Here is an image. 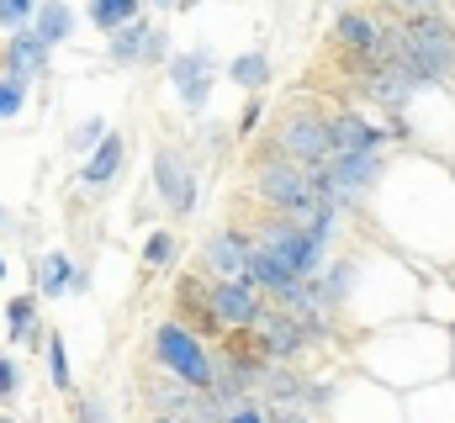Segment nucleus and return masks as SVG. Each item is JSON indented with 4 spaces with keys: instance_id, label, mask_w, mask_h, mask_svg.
Here are the masks:
<instances>
[{
    "instance_id": "nucleus-4",
    "label": "nucleus",
    "mask_w": 455,
    "mask_h": 423,
    "mask_svg": "<svg viewBox=\"0 0 455 423\" xmlns=\"http://www.w3.org/2000/svg\"><path fill=\"white\" fill-rule=\"evenodd\" d=\"M148 175H154V196H159V207L170 212L175 222H186V217L196 212V164H191L175 143H159V148H154Z\"/></svg>"
},
{
    "instance_id": "nucleus-3",
    "label": "nucleus",
    "mask_w": 455,
    "mask_h": 423,
    "mask_svg": "<svg viewBox=\"0 0 455 423\" xmlns=\"http://www.w3.org/2000/svg\"><path fill=\"white\" fill-rule=\"evenodd\" d=\"M265 138H270V143H275L286 159H297V164H323V159H334L329 111H323L318 101H307V96H297V101L281 106Z\"/></svg>"
},
{
    "instance_id": "nucleus-9",
    "label": "nucleus",
    "mask_w": 455,
    "mask_h": 423,
    "mask_svg": "<svg viewBox=\"0 0 455 423\" xmlns=\"http://www.w3.org/2000/svg\"><path fill=\"white\" fill-rule=\"evenodd\" d=\"M170 85H175V101L186 111H207L212 106V48L175 53L170 59Z\"/></svg>"
},
{
    "instance_id": "nucleus-11",
    "label": "nucleus",
    "mask_w": 455,
    "mask_h": 423,
    "mask_svg": "<svg viewBox=\"0 0 455 423\" xmlns=\"http://www.w3.org/2000/svg\"><path fill=\"white\" fill-rule=\"evenodd\" d=\"M85 286H91L85 265H75L64 249L32 254V291H37L43 302H59V297H69V291H85Z\"/></svg>"
},
{
    "instance_id": "nucleus-34",
    "label": "nucleus",
    "mask_w": 455,
    "mask_h": 423,
    "mask_svg": "<svg viewBox=\"0 0 455 423\" xmlns=\"http://www.w3.org/2000/svg\"><path fill=\"white\" fill-rule=\"evenodd\" d=\"M11 233V212H5V202H0V238Z\"/></svg>"
},
{
    "instance_id": "nucleus-1",
    "label": "nucleus",
    "mask_w": 455,
    "mask_h": 423,
    "mask_svg": "<svg viewBox=\"0 0 455 423\" xmlns=\"http://www.w3.org/2000/svg\"><path fill=\"white\" fill-rule=\"evenodd\" d=\"M249 191L265 212H286L297 222H313V212L323 207L318 202V186H313V170L286 159L270 138H259L254 159H249Z\"/></svg>"
},
{
    "instance_id": "nucleus-27",
    "label": "nucleus",
    "mask_w": 455,
    "mask_h": 423,
    "mask_svg": "<svg viewBox=\"0 0 455 423\" xmlns=\"http://www.w3.org/2000/svg\"><path fill=\"white\" fill-rule=\"evenodd\" d=\"M107 132H112V127H107V116H85V122L69 132V143H75V154H91V148H96Z\"/></svg>"
},
{
    "instance_id": "nucleus-15",
    "label": "nucleus",
    "mask_w": 455,
    "mask_h": 423,
    "mask_svg": "<svg viewBox=\"0 0 455 423\" xmlns=\"http://www.w3.org/2000/svg\"><path fill=\"white\" fill-rule=\"evenodd\" d=\"M48 333H53V328L43 323V297H37V291L5 302V339H11V344L37 349V344H48Z\"/></svg>"
},
{
    "instance_id": "nucleus-10",
    "label": "nucleus",
    "mask_w": 455,
    "mask_h": 423,
    "mask_svg": "<svg viewBox=\"0 0 455 423\" xmlns=\"http://www.w3.org/2000/svg\"><path fill=\"white\" fill-rule=\"evenodd\" d=\"M270 297L254 281H212V313L223 328H259Z\"/></svg>"
},
{
    "instance_id": "nucleus-12",
    "label": "nucleus",
    "mask_w": 455,
    "mask_h": 423,
    "mask_svg": "<svg viewBox=\"0 0 455 423\" xmlns=\"http://www.w3.org/2000/svg\"><path fill=\"white\" fill-rule=\"evenodd\" d=\"M329 138L334 154H387L392 127H376L365 111H329Z\"/></svg>"
},
{
    "instance_id": "nucleus-24",
    "label": "nucleus",
    "mask_w": 455,
    "mask_h": 423,
    "mask_svg": "<svg viewBox=\"0 0 455 423\" xmlns=\"http://www.w3.org/2000/svg\"><path fill=\"white\" fill-rule=\"evenodd\" d=\"M27 80H16V75H0V122H11V116H21L27 111Z\"/></svg>"
},
{
    "instance_id": "nucleus-16",
    "label": "nucleus",
    "mask_w": 455,
    "mask_h": 423,
    "mask_svg": "<svg viewBox=\"0 0 455 423\" xmlns=\"http://www.w3.org/2000/svg\"><path fill=\"white\" fill-rule=\"evenodd\" d=\"M122 164H127V138H122V132H107V138L85 154V164H80V186L107 191L116 175H122Z\"/></svg>"
},
{
    "instance_id": "nucleus-17",
    "label": "nucleus",
    "mask_w": 455,
    "mask_h": 423,
    "mask_svg": "<svg viewBox=\"0 0 455 423\" xmlns=\"http://www.w3.org/2000/svg\"><path fill=\"white\" fill-rule=\"evenodd\" d=\"M307 397H313V376L302 365H270L259 381V403H302L307 408Z\"/></svg>"
},
{
    "instance_id": "nucleus-14",
    "label": "nucleus",
    "mask_w": 455,
    "mask_h": 423,
    "mask_svg": "<svg viewBox=\"0 0 455 423\" xmlns=\"http://www.w3.org/2000/svg\"><path fill=\"white\" fill-rule=\"evenodd\" d=\"M376 37H381V16H371V11H360V5H344L339 16H334V32H329L334 53H349V59L371 53Z\"/></svg>"
},
{
    "instance_id": "nucleus-8",
    "label": "nucleus",
    "mask_w": 455,
    "mask_h": 423,
    "mask_svg": "<svg viewBox=\"0 0 455 423\" xmlns=\"http://www.w3.org/2000/svg\"><path fill=\"white\" fill-rule=\"evenodd\" d=\"M259 339H265V349H270V360L275 365H302L313 349H318V339L307 333V323L291 313H281L275 302L265 307V317H259V328H254Z\"/></svg>"
},
{
    "instance_id": "nucleus-6",
    "label": "nucleus",
    "mask_w": 455,
    "mask_h": 423,
    "mask_svg": "<svg viewBox=\"0 0 455 423\" xmlns=\"http://www.w3.org/2000/svg\"><path fill=\"white\" fill-rule=\"evenodd\" d=\"M107 59L122 64V69H154V64L170 59V32L154 27L148 16H138V21L116 27L112 37H107Z\"/></svg>"
},
{
    "instance_id": "nucleus-21",
    "label": "nucleus",
    "mask_w": 455,
    "mask_h": 423,
    "mask_svg": "<svg viewBox=\"0 0 455 423\" xmlns=\"http://www.w3.org/2000/svg\"><path fill=\"white\" fill-rule=\"evenodd\" d=\"M143 11H148L143 0H91V5H85V21H91L96 32H107V37H112L116 27H127V21H138Z\"/></svg>"
},
{
    "instance_id": "nucleus-38",
    "label": "nucleus",
    "mask_w": 455,
    "mask_h": 423,
    "mask_svg": "<svg viewBox=\"0 0 455 423\" xmlns=\"http://www.w3.org/2000/svg\"><path fill=\"white\" fill-rule=\"evenodd\" d=\"M339 5H355V0H339Z\"/></svg>"
},
{
    "instance_id": "nucleus-32",
    "label": "nucleus",
    "mask_w": 455,
    "mask_h": 423,
    "mask_svg": "<svg viewBox=\"0 0 455 423\" xmlns=\"http://www.w3.org/2000/svg\"><path fill=\"white\" fill-rule=\"evenodd\" d=\"M270 423H318V419L302 403H270Z\"/></svg>"
},
{
    "instance_id": "nucleus-37",
    "label": "nucleus",
    "mask_w": 455,
    "mask_h": 423,
    "mask_svg": "<svg viewBox=\"0 0 455 423\" xmlns=\"http://www.w3.org/2000/svg\"><path fill=\"white\" fill-rule=\"evenodd\" d=\"M186 5H202V0H186Z\"/></svg>"
},
{
    "instance_id": "nucleus-19",
    "label": "nucleus",
    "mask_w": 455,
    "mask_h": 423,
    "mask_svg": "<svg viewBox=\"0 0 455 423\" xmlns=\"http://www.w3.org/2000/svg\"><path fill=\"white\" fill-rule=\"evenodd\" d=\"M32 32H37V37H43L48 48H59V43H69V32H75V11H69L64 0H37Z\"/></svg>"
},
{
    "instance_id": "nucleus-13",
    "label": "nucleus",
    "mask_w": 455,
    "mask_h": 423,
    "mask_svg": "<svg viewBox=\"0 0 455 423\" xmlns=\"http://www.w3.org/2000/svg\"><path fill=\"white\" fill-rule=\"evenodd\" d=\"M48 59H53V48H48L32 27L11 32V37L0 43V75H16V80H27V85H37V80L48 75Z\"/></svg>"
},
{
    "instance_id": "nucleus-29",
    "label": "nucleus",
    "mask_w": 455,
    "mask_h": 423,
    "mask_svg": "<svg viewBox=\"0 0 455 423\" xmlns=\"http://www.w3.org/2000/svg\"><path fill=\"white\" fill-rule=\"evenodd\" d=\"M223 423H270V403H259V397H243L238 408H228Z\"/></svg>"
},
{
    "instance_id": "nucleus-20",
    "label": "nucleus",
    "mask_w": 455,
    "mask_h": 423,
    "mask_svg": "<svg viewBox=\"0 0 455 423\" xmlns=\"http://www.w3.org/2000/svg\"><path fill=\"white\" fill-rule=\"evenodd\" d=\"M243 281H254L265 297H281V291H286L297 275H291V270H286V265H281L270 249H259V243H254V254H249V275H243Z\"/></svg>"
},
{
    "instance_id": "nucleus-23",
    "label": "nucleus",
    "mask_w": 455,
    "mask_h": 423,
    "mask_svg": "<svg viewBox=\"0 0 455 423\" xmlns=\"http://www.w3.org/2000/svg\"><path fill=\"white\" fill-rule=\"evenodd\" d=\"M43 355H48V387L69 397V392H75V371H69V349H64V339H59V333H48Z\"/></svg>"
},
{
    "instance_id": "nucleus-2",
    "label": "nucleus",
    "mask_w": 455,
    "mask_h": 423,
    "mask_svg": "<svg viewBox=\"0 0 455 423\" xmlns=\"http://www.w3.org/2000/svg\"><path fill=\"white\" fill-rule=\"evenodd\" d=\"M148 360H154L159 371H170L175 381H186L191 392H212V381H218V355H212V344L196 339V333H191L186 323H175V317L154 323V333H148Z\"/></svg>"
},
{
    "instance_id": "nucleus-30",
    "label": "nucleus",
    "mask_w": 455,
    "mask_h": 423,
    "mask_svg": "<svg viewBox=\"0 0 455 423\" xmlns=\"http://www.w3.org/2000/svg\"><path fill=\"white\" fill-rule=\"evenodd\" d=\"M16 392H21V365L11 355H0V408L16 403Z\"/></svg>"
},
{
    "instance_id": "nucleus-35",
    "label": "nucleus",
    "mask_w": 455,
    "mask_h": 423,
    "mask_svg": "<svg viewBox=\"0 0 455 423\" xmlns=\"http://www.w3.org/2000/svg\"><path fill=\"white\" fill-rule=\"evenodd\" d=\"M0 281H5V254H0Z\"/></svg>"
},
{
    "instance_id": "nucleus-36",
    "label": "nucleus",
    "mask_w": 455,
    "mask_h": 423,
    "mask_svg": "<svg viewBox=\"0 0 455 423\" xmlns=\"http://www.w3.org/2000/svg\"><path fill=\"white\" fill-rule=\"evenodd\" d=\"M0 423H16V419H5V413H0Z\"/></svg>"
},
{
    "instance_id": "nucleus-28",
    "label": "nucleus",
    "mask_w": 455,
    "mask_h": 423,
    "mask_svg": "<svg viewBox=\"0 0 455 423\" xmlns=\"http://www.w3.org/2000/svg\"><path fill=\"white\" fill-rule=\"evenodd\" d=\"M381 11L397 16V21H403V16H440L445 0H381Z\"/></svg>"
},
{
    "instance_id": "nucleus-31",
    "label": "nucleus",
    "mask_w": 455,
    "mask_h": 423,
    "mask_svg": "<svg viewBox=\"0 0 455 423\" xmlns=\"http://www.w3.org/2000/svg\"><path fill=\"white\" fill-rule=\"evenodd\" d=\"M259 122H265V101H259V96H249V106H243V116H238V127H233V132H238V138H254V132H259Z\"/></svg>"
},
{
    "instance_id": "nucleus-26",
    "label": "nucleus",
    "mask_w": 455,
    "mask_h": 423,
    "mask_svg": "<svg viewBox=\"0 0 455 423\" xmlns=\"http://www.w3.org/2000/svg\"><path fill=\"white\" fill-rule=\"evenodd\" d=\"M69 419L75 423H112V413H107V403L96 392H80V397H69Z\"/></svg>"
},
{
    "instance_id": "nucleus-18",
    "label": "nucleus",
    "mask_w": 455,
    "mask_h": 423,
    "mask_svg": "<svg viewBox=\"0 0 455 423\" xmlns=\"http://www.w3.org/2000/svg\"><path fill=\"white\" fill-rule=\"evenodd\" d=\"M228 85H238L243 96H259V91L270 85V53H265V48L238 53V59L228 64Z\"/></svg>"
},
{
    "instance_id": "nucleus-5",
    "label": "nucleus",
    "mask_w": 455,
    "mask_h": 423,
    "mask_svg": "<svg viewBox=\"0 0 455 423\" xmlns=\"http://www.w3.org/2000/svg\"><path fill=\"white\" fill-rule=\"evenodd\" d=\"M249 254H254V233H249L243 222H218V227L202 238L196 270L212 275V281H243V275H249Z\"/></svg>"
},
{
    "instance_id": "nucleus-7",
    "label": "nucleus",
    "mask_w": 455,
    "mask_h": 423,
    "mask_svg": "<svg viewBox=\"0 0 455 423\" xmlns=\"http://www.w3.org/2000/svg\"><path fill=\"white\" fill-rule=\"evenodd\" d=\"M175 323H186L196 339H207V344H218L228 328L218 323L212 313V275H202V270H180L175 275Z\"/></svg>"
},
{
    "instance_id": "nucleus-33",
    "label": "nucleus",
    "mask_w": 455,
    "mask_h": 423,
    "mask_svg": "<svg viewBox=\"0 0 455 423\" xmlns=\"http://www.w3.org/2000/svg\"><path fill=\"white\" fill-rule=\"evenodd\" d=\"M143 5H148V11H164V16H170V11H186V0H143Z\"/></svg>"
},
{
    "instance_id": "nucleus-22",
    "label": "nucleus",
    "mask_w": 455,
    "mask_h": 423,
    "mask_svg": "<svg viewBox=\"0 0 455 423\" xmlns=\"http://www.w3.org/2000/svg\"><path fill=\"white\" fill-rule=\"evenodd\" d=\"M143 265H148V270H175V265H180V238H175V227H154V233H148Z\"/></svg>"
},
{
    "instance_id": "nucleus-25",
    "label": "nucleus",
    "mask_w": 455,
    "mask_h": 423,
    "mask_svg": "<svg viewBox=\"0 0 455 423\" xmlns=\"http://www.w3.org/2000/svg\"><path fill=\"white\" fill-rule=\"evenodd\" d=\"M32 16H37V0H0V32L5 37L21 32V27H32Z\"/></svg>"
}]
</instances>
